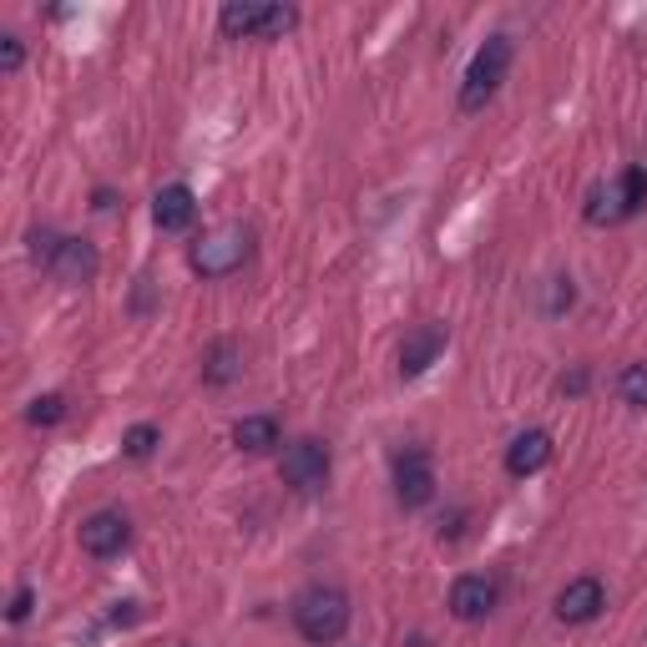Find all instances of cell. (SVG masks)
Returning a JSON list of instances; mask_svg holds the SVG:
<instances>
[{
	"instance_id": "cell-1",
	"label": "cell",
	"mask_w": 647,
	"mask_h": 647,
	"mask_svg": "<svg viewBox=\"0 0 647 647\" xmlns=\"http://www.w3.org/2000/svg\"><path fill=\"white\" fill-rule=\"evenodd\" d=\"M349 597L339 587H324V582H314V587H304L299 597H294V627H299L304 643L314 647H335L339 637L349 633Z\"/></svg>"
},
{
	"instance_id": "cell-2",
	"label": "cell",
	"mask_w": 647,
	"mask_h": 647,
	"mask_svg": "<svg viewBox=\"0 0 647 647\" xmlns=\"http://www.w3.org/2000/svg\"><path fill=\"white\" fill-rule=\"evenodd\" d=\"M647 203V168H623L612 182H602V188L587 192V223H597V229H612V223H627L633 213H643Z\"/></svg>"
},
{
	"instance_id": "cell-3",
	"label": "cell",
	"mask_w": 647,
	"mask_h": 647,
	"mask_svg": "<svg viewBox=\"0 0 647 647\" xmlns=\"http://www.w3.org/2000/svg\"><path fill=\"white\" fill-rule=\"evenodd\" d=\"M248 253H253V233L243 223H223V229L203 233V238L192 243L188 264H192V274H203V278H229L248 264Z\"/></svg>"
},
{
	"instance_id": "cell-4",
	"label": "cell",
	"mask_w": 647,
	"mask_h": 647,
	"mask_svg": "<svg viewBox=\"0 0 647 647\" xmlns=\"http://www.w3.org/2000/svg\"><path fill=\"white\" fill-rule=\"evenodd\" d=\"M506 72H511V36H491L466 66V82H460V112L486 107V102L501 92Z\"/></svg>"
},
{
	"instance_id": "cell-5",
	"label": "cell",
	"mask_w": 647,
	"mask_h": 647,
	"mask_svg": "<svg viewBox=\"0 0 647 647\" xmlns=\"http://www.w3.org/2000/svg\"><path fill=\"white\" fill-rule=\"evenodd\" d=\"M218 25L243 41H274L299 25V11H294V6H264V0H243V6L233 0V6L218 11Z\"/></svg>"
},
{
	"instance_id": "cell-6",
	"label": "cell",
	"mask_w": 647,
	"mask_h": 647,
	"mask_svg": "<svg viewBox=\"0 0 647 647\" xmlns=\"http://www.w3.org/2000/svg\"><path fill=\"white\" fill-rule=\"evenodd\" d=\"M329 470H335V460H329V445H319V441H294L284 450V460H278V476H284L299 496L324 491V486H329Z\"/></svg>"
},
{
	"instance_id": "cell-7",
	"label": "cell",
	"mask_w": 647,
	"mask_h": 647,
	"mask_svg": "<svg viewBox=\"0 0 647 647\" xmlns=\"http://www.w3.org/2000/svg\"><path fill=\"white\" fill-rule=\"evenodd\" d=\"M435 496V466H431V450H400L395 456V501L405 506V511H415V506H425Z\"/></svg>"
},
{
	"instance_id": "cell-8",
	"label": "cell",
	"mask_w": 647,
	"mask_h": 647,
	"mask_svg": "<svg viewBox=\"0 0 647 647\" xmlns=\"http://www.w3.org/2000/svg\"><path fill=\"white\" fill-rule=\"evenodd\" d=\"M82 552L86 556H96V562H107V556H117V552H127V541H132V527H127V516L121 511H92L82 521Z\"/></svg>"
},
{
	"instance_id": "cell-9",
	"label": "cell",
	"mask_w": 647,
	"mask_h": 647,
	"mask_svg": "<svg viewBox=\"0 0 647 647\" xmlns=\"http://www.w3.org/2000/svg\"><path fill=\"white\" fill-rule=\"evenodd\" d=\"M496 582L491 576H480V572H466V576H456V587H450V617L456 623H486L496 612Z\"/></svg>"
},
{
	"instance_id": "cell-10",
	"label": "cell",
	"mask_w": 647,
	"mask_h": 647,
	"mask_svg": "<svg viewBox=\"0 0 647 647\" xmlns=\"http://www.w3.org/2000/svg\"><path fill=\"white\" fill-rule=\"evenodd\" d=\"M445 324H415L405 339H400V374L405 380H415V374H425L435 360L445 354Z\"/></svg>"
},
{
	"instance_id": "cell-11",
	"label": "cell",
	"mask_w": 647,
	"mask_h": 647,
	"mask_svg": "<svg viewBox=\"0 0 647 647\" xmlns=\"http://www.w3.org/2000/svg\"><path fill=\"white\" fill-rule=\"evenodd\" d=\"M602 607H607V587H602L597 576H572V582L556 592V617H562V623H572V627L602 617Z\"/></svg>"
},
{
	"instance_id": "cell-12",
	"label": "cell",
	"mask_w": 647,
	"mask_h": 647,
	"mask_svg": "<svg viewBox=\"0 0 647 647\" xmlns=\"http://www.w3.org/2000/svg\"><path fill=\"white\" fill-rule=\"evenodd\" d=\"M96 248L86 238H61V248H56V258H51V268L46 274L56 278V284H72V288H82V284H92L96 278Z\"/></svg>"
},
{
	"instance_id": "cell-13",
	"label": "cell",
	"mask_w": 647,
	"mask_h": 647,
	"mask_svg": "<svg viewBox=\"0 0 647 647\" xmlns=\"http://www.w3.org/2000/svg\"><path fill=\"white\" fill-rule=\"evenodd\" d=\"M192 218H198V198H192L188 182H172V188H162L152 198V223L162 233H182L192 229Z\"/></svg>"
},
{
	"instance_id": "cell-14",
	"label": "cell",
	"mask_w": 647,
	"mask_h": 647,
	"mask_svg": "<svg viewBox=\"0 0 647 647\" xmlns=\"http://www.w3.org/2000/svg\"><path fill=\"white\" fill-rule=\"evenodd\" d=\"M547 460H552V435H547V431H521L511 445H506V470H511L516 480L537 476Z\"/></svg>"
},
{
	"instance_id": "cell-15",
	"label": "cell",
	"mask_w": 647,
	"mask_h": 647,
	"mask_svg": "<svg viewBox=\"0 0 647 647\" xmlns=\"http://www.w3.org/2000/svg\"><path fill=\"white\" fill-rule=\"evenodd\" d=\"M233 445H238V450H248V456L274 450V445H278V420L274 415H243L238 425H233Z\"/></svg>"
},
{
	"instance_id": "cell-16",
	"label": "cell",
	"mask_w": 647,
	"mask_h": 647,
	"mask_svg": "<svg viewBox=\"0 0 647 647\" xmlns=\"http://www.w3.org/2000/svg\"><path fill=\"white\" fill-rule=\"evenodd\" d=\"M243 374V354H238V344H213L208 349V360H203V380L208 384H233Z\"/></svg>"
},
{
	"instance_id": "cell-17",
	"label": "cell",
	"mask_w": 647,
	"mask_h": 647,
	"mask_svg": "<svg viewBox=\"0 0 647 647\" xmlns=\"http://www.w3.org/2000/svg\"><path fill=\"white\" fill-rule=\"evenodd\" d=\"M157 445H162V431H157V425H132V431L121 435V456L127 460H152Z\"/></svg>"
},
{
	"instance_id": "cell-18",
	"label": "cell",
	"mask_w": 647,
	"mask_h": 647,
	"mask_svg": "<svg viewBox=\"0 0 647 647\" xmlns=\"http://www.w3.org/2000/svg\"><path fill=\"white\" fill-rule=\"evenodd\" d=\"M617 395H623L627 405L647 410V364H627V370L617 374Z\"/></svg>"
},
{
	"instance_id": "cell-19",
	"label": "cell",
	"mask_w": 647,
	"mask_h": 647,
	"mask_svg": "<svg viewBox=\"0 0 647 647\" xmlns=\"http://www.w3.org/2000/svg\"><path fill=\"white\" fill-rule=\"evenodd\" d=\"M25 420H31V425H61V420H66V400L61 395H36L31 400V410H25Z\"/></svg>"
},
{
	"instance_id": "cell-20",
	"label": "cell",
	"mask_w": 647,
	"mask_h": 647,
	"mask_svg": "<svg viewBox=\"0 0 647 647\" xmlns=\"http://www.w3.org/2000/svg\"><path fill=\"white\" fill-rule=\"evenodd\" d=\"M56 248H61V233H51V229H36V233H31V258H36L41 268H51Z\"/></svg>"
},
{
	"instance_id": "cell-21",
	"label": "cell",
	"mask_w": 647,
	"mask_h": 647,
	"mask_svg": "<svg viewBox=\"0 0 647 647\" xmlns=\"http://www.w3.org/2000/svg\"><path fill=\"white\" fill-rule=\"evenodd\" d=\"M21 61H25L21 36H0V72H6V76H15V72H21Z\"/></svg>"
},
{
	"instance_id": "cell-22",
	"label": "cell",
	"mask_w": 647,
	"mask_h": 647,
	"mask_svg": "<svg viewBox=\"0 0 647 647\" xmlns=\"http://www.w3.org/2000/svg\"><path fill=\"white\" fill-rule=\"evenodd\" d=\"M31 607H36V587H15L11 607H6V623H25V617H31Z\"/></svg>"
},
{
	"instance_id": "cell-23",
	"label": "cell",
	"mask_w": 647,
	"mask_h": 647,
	"mask_svg": "<svg viewBox=\"0 0 647 647\" xmlns=\"http://www.w3.org/2000/svg\"><path fill=\"white\" fill-rule=\"evenodd\" d=\"M562 390H572V395H582V390H587V374L576 370V374H572V380H562Z\"/></svg>"
}]
</instances>
